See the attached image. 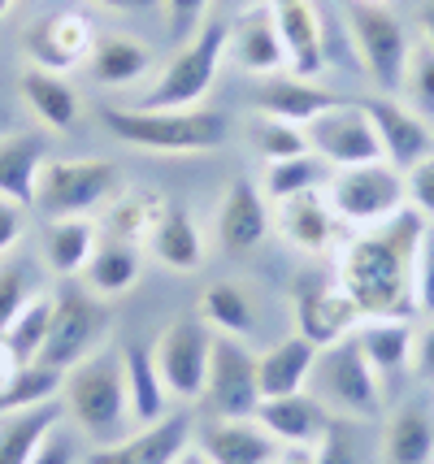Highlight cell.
Returning <instances> with one entry per match:
<instances>
[{
    "label": "cell",
    "mask_w": 434,
    "mask_h": 464,
    "mask_svg": "<svg viewBox=\"0 0 434 464\" xmlns=\"http://www.w3.org/2000/svg\"><path fill=\"white\" fill-rule=\"evenodd\" d=\"M104 9H122V14H144V9H157L161 0H96Z\"/></svg>",
    "instance_id": "f907efd6"
},
{
    "label": "cell",
    "mask_w": 434,
    "mask_h": 464,
    "mask_svg": "<svg viewBox=\"0 0 434 464\" xmlns=\"http://www.w3.org/2000/svg\"><path fill=\"white\" fill-rule=\"evenodd\" d=\"M208 417H256L261 408V382H256V356L244 339L217 334L213 339V361H208L205 382Z\"/></svg>",
    "instance_id": "4fadbf2b"
},
{
    "label": "cell",
    "mask_w": 434,
    "mask_h": 464,
    "mask_svg": "<svg viewBox=\"0 0 434 464\" xmlns=\"http://www.w3.org/2000/svg\"><path fill=\"white\" fill-rule=\"evenodd\" d=\"M413 373L434 382V317L413 334Z\"/></svg>",
    "instance_id": "7dc6e473"
},
{
    "label": "cell",
    "mask_w": 434,
    "mask_h": 464,
    "mask_svg": "<svg viewBox=\"0 0 434 464\" xmlns=\"http://www.w3.org/2000/svg\"><path fill=\"white\" fill-rule=\"evenodd\" d=\"M187 447H191V417L169 412L152 425H135L118 443L92 447L83 464H178Z\"/></svg>",
    "instance_id": "9a60e30c"
},
{
    "label": "cell",
    "mask_w": 434,
    "mask_h": 464,
    "mask_svg": "<svg viewBox=\"0 0 434 464\" xmlns=\"http://www.w3.org/2000/svg\"><path fill=\"white\" fill-rule=\"evenodd\" d=\"M48 325H53V295H43V291H35L31 300L22 304V313L9 322V330L0 334L5 343L18 352V361H35L40 356L43 339H48Z\"/></svg>",
    "instance_id": "74e56055"
},
{
    "label": "cell",
    "mask_w": 434,
    "mask_h": 464,
    "mask_svg": "<svg viewBox=\"0 0 434 464\" xmlns=\"http://www.w3.org/2000/svg\"><path fill=\"white\" fill-rule=\"evenodd\" d=\"M0 126H5V118H0ZM0 135H5V130H0Z\"/></svg>",
    "instance_id": "6f0895ef"
},
{
    "label": "cell",
    "mask_w": 434,
    "mask_h": 464,
    "mask_svg": "<svg viewBox=\"0 0 434 464\" xmlns=\"http://www.w3.org/2000/svg\"><path fill=\"white\" fill-rule=\"evenodd\" d=\"M274 226H278V235H283L295 252L322 256V252H331L334 243H339V226L343 222L334 218L326 191L317 187V191H300V196H291V200H278Z\"/></svg>",
    "instance_id": "ac0fdd59"
},
{
    "label": "cell",
    "mask_w": 434,
    "mask_h": 464,
    "mask_svg": "<svg viewBox=\"0 0 434 464\" xmlns=\"http://www.w3.org/2000/svg\"><path fill=\"white\" fill-rule=\"evenodd\" d=\"M196 447L213 464H274L283 443L256 417H208Z\"/></svg>",
    "instance_id": "d6986e66"
},
{
    "label": "cell",
    "mask_w": 434,
    "mask_h": 464,
    "mask_svg": "<svg viewBox=\"0 0 434 464\" xmlns=\"http://www.w3.org/2000/svg\"><path fill=\"white\" fill-rule=\"evenodd\" d=\"M313 361H317V347L300 334L278 339L274 347H265L256 356V382H261V400H278V395H295V391H309L313 378Z\"/></svg>",
    "instance_id": "4316f807"
},
{
    "label": "cell",
    "mask_w": 434,
    "mask_h": 464,
    "mask_svg": "<svg viewBox=\"0 0 434 464\" xmlns=\"http://www.w3.org/2000/svg\"><path fill=\"white\" fill-rule=\"evenodd\" d=\"M22 364H26V361H18V352L0 339V400H5V391H9V386H14V378L22 373Z\"/></svg>",
    "instance_id": "681fc988"
},
{
    "label": "cell",
    "mask_w": 434,
    "mask_h": 464,
    "mask_svg": "<svg viewBox=\"0 0 434 464\" xmlns=\"http://www.w3.org/2000/svg\"><path fill=\"white\" fill-rule=\"evenodd\" d=\"M178 464H213V460H208V456L200 451V447H187L183 456H178Z\"/></svg>",
    "instance_id": "db71d44e"
},
{
    "label": "cell",
    "mask_w": 434,
    "mask_h": 464,
    "mask_svg": "<svg viewBox=\"0 0 434 464\" xmlns=\"http://www.w3.org/2000/svg\"><path fill=\"white\" fill-rule=\"evenodd\" d=\"M421 235H426V218L404 208L391 222L370 226L343 243L334 278L361 308V317H409V313H417L413 265Z\"/></svg>",
    "instance_id": "6da1fadb"
},
{
    "label": "cell",
    "mask_w": 434,
    "mask_h": 464,
    "mask_svg": "<svg viewBox=\"0 0 434 464\" xmlns=\"http://www.w3.org/2000/svg\"><path fill=\"white\" fill-rule=\"evenodd\" d=\"M227 53L248 74H265L274 79L287 61V44H283V31H278V22H274V9H269V0H252L248 9H239V18L230 22V44Z\"/></svg>",
    "instance_id": "e0dca14e"
},
{
    "label": "cell",
    "mask_w": 434,
    "mask_h": 464,
    "mask_svg": "<svg viewBox=\"0 0 434 464\" xmlns=\"http://www.w3.org/2000/svg\"><path fill=\"white\" fill-rule=\"evenodd\" d=\"M361 109L370 113L378 143H382V161H391L395 169H409L417 165L426 152H434V130L430 121L417 113L413 104H400L391 96H373L361 101Z\"/></svg>",
    "instance_id": "2e32d148"
},
{
    "label": "cell",
    "mask_w": 434,
    "mask_h": 464,
    "mask_svg": "<svg viewBox=\"0 0 434 464\" xmlns=\"http://www.w3.org/2000/svg\"><path fill=\"white\" fill-rule=\"evenodd\" d=\"M31 464H79V439L65 430V425H57L48 439H43V447L31 456Z\"/></svg>",
    "instance_id": "bcb514c9"
},
{
    "label": "cell",
    "mask_w": 434,
    "mask_h": 464,
    "mask_svg": "<svg viewBox=\"0 0 434 464\" xmlns=\"http://www.w3.org/2000/svg\"><path fill=\"white\" fill-rule=\"evenodd\" d=\"M230 26L227 22H205L191 40H183V48L169 57V65L161 70V79L144 92L140 109H196L208 96V87L217 82V70L227 61Z\"/></svg>",
    "instance_id": "8992f818"
},
{
    "label": "cell",
    "mask_w": 434,
    "mask_h": 464,
    "mask_svg": "<svg viewBox=\"0 0 434 464\" xmlns=\"http://www.w3.org/2000/svg\"><path fill=\"white\" fill-rule=\"evenodd\" d=\"M382 464H434V417L430 408L404 404L382 430Z\"/></svg>",
    "instance_id": "4dcf8cb0"
},
{
    "label": "cell",
    "mask_w": 434,
    "mask_h": 464,
    "mask_svg": "<svg viewBox=\"0 0 434 464\" xmlns=\"http://www.w3.org/2000/svg\"><path fill=\"white\" fill-rule=\"evenodd\" d=\"M413 308L434 317V230L426 226L421 247H417V265H413Z\"/></svg>",
    "instance_id": "ee69618b"
},
{
    "label": "cell",
    "mask_w": 434,
    "mask_h": 464,
    "mask_svg": "<svg viewBox=\"0 0 434 464\" xmlns=\"http://www.w3.org/2000/svg\"><path fill=\"white\" fill-rule=\"evenodd\" d=\"M361 5H387V0H361Z\"/></svg>",
    "instance_id": "9f6ffc18"
},
{
    "label": "cell",
    "mask_w": 434,
    "mask_h": 464,
    "mask_svg": "<svg viewBox=\"0 0 434 464\" xmlns=\"http://www.w3.org/2000/svg\"><path fill=\"white\" fill-rule=\"evenodd\" d=\"M291 313H295V334L309 339L317 352L356 334V325L365 322L352 295L339 286V278H322V274H304L291 286Z\"/></svg>",
    "instance_id": "8fae6325"
},
{
    "label": "cell",
    "mask_w": 434,
    "mask_h": 464,
    "mask_svg": "<svg viewBox=\"0 0 434 464\" xmlns=\"http://www.w3.org/2000/svg\"><path fill=\"white\" fill-rule=\"evenodd\" d=\"M417 26H421V44H426V48H434V0H426V5H421Z\"/></svg>",
    "instance_id": "f5cc1de1"
},
{
    "label": "cell",
    "mask_w": 434,
    "mask_h": 464,
    "mask_svg": "<svg viewBox=\"0 0 434 464\" xmlns=\"http://www.w3.org/2000/svg\"><path fill=\"white\" fill-rule=\"evenodd\" d=\"M148 65H152V53L130 35H104L87 57V70L101 87H130L148 74Z\"/></svg>",
    "instance_id": "d590c367"
},
{
    "label": "cell",
    "mask_w": 434,
    "mask_h": 464,
    "mask_svg": "<svg viewBox=\"0 0 434 464\" xmlns=\"http://www.w3.org/2000/svg\"><path fill=\"white\" fill-rule=\"evenodd\" d=\"M404 191H409V208L417 218L434 222V152H426L417 165L404 169Z\"/></svg>",
    "instance_id": "7bdbcfd3"
},
{
    "label": "cell",
    "mask_w": 434,
    "mask_h": 464,
    "mask_svg": "<svg viewBox=\"0 0 434 464\" xmlns=\"http://www.w3.org/2000/svg\"><path fill=\"white\" fill-rule=\"evenodd\" d=\"M166 213V200L152 196V191H122L118 200L109 204L101 213V235L104 239H118V243H148L152 230Z\"/></svg>",
    "instance_id": "e575fe53"
},
{
    "label": "cell",
    "mask_w": 434,
    "mask_h": 464,
    "mask_svg": "<svg viewBox=\"0 0 434 464\" xmlns=\"http://www.w3.org/2000/svg\"><path fill=\"white\" fill-rule=\"evenodd\" d=\"M31 274L22 261H0V334L9 330V322L22 313V304L31 300Z\"/></svg>",
    "instance_id": "60d3db41"
},
{
    "label": "cell",
    "mask_w": 434,
    "mask_h": 464,
    "mask_svg": "<svg viewBox=\"0 0 434 464\" xmlns=\"http://www.w3.org/2000/svg\"><path fill=\"white\" fill-rule=\"evenodd\" d=\"M309 395H317L326 404V412L343 417V421H373L382 412V378L365 361L356 334H348V339H339V343L317 352Z\"/></svg>",
    "instance_id": "277c9868"
},
{
    "label": "cell",
    "mask_w": 434,
    "mask_h": 464,
    "mask_svg": "<svg viewBox=\"0 0 434 464\" xmlns=\"http://www.w3.org/2000/svg\"><path fill=\"white\" fill-rule=\"evenodd\" d=\"M140 274H144V252L135 243L104 239L96 243V252H92V261H87V269L79 278H83V286L92 295L118 300V295H126L130 286L140 283Z\"/></svg>",
    "instance_id": "f1b7e54d"
},
{
    "label": "cell",
    "mask_w": 434,
    "mask_h": 464,
    "mask_svg": "<svg viewBox=\"0 0 434 464\" xmlns=\"http://www.w3.org/2000/svg\"><path fill=\"white\" fill-rule=\"evenodd\" d=\"M101 243V230L92 218H62V222H48L43 230V261L57 278H79L92 261Z\"/></svg>",
    "instance_id": "1f68e13d"
},
{
    "label": "cell",
    "mask_w": 434,
    "mask_h": 464,
    "mask_svg": "<svg viewBox=\"0 0 434 464\" xmlns=\"http://www.w3.org/2000/svg\"><path fill=\"white\" fill-rule=\"evenodd\" d=\"M356 343L378 378H391L413 364V325L409 317H365L356 325Z\"/></svg>",
    "instance_id": "f546056e"
},
{
    "label": "cell",
    "mask_w": 434,
    "mask_h": 464,
    "mask_svg": "<svg viewBox=\"0 0 434 464\" xmlns=\"http://www.w3.org/2000/svg\"><path fill=\"white\" fill-rule=\"evenodd\" d=\"M331 165L322 161V157H291V161H269L265 165V196L274 204L278 200H291V196H300V191H317V187H326L331 174H326Z\"/></svg>",
    "instance_id": "8d00e7d4"
},
{
    "label": "cell",
    "mask_w": 434,
    "mask_h": 464,
    "mask_svg": "<svg viewBox=\"0 0 434 464\" xmlns=\"http://www.w3.org/2000/svg\"><path fill=\"white\" fill-rule=\"evenodd\" d=\"M22 213H26V208H18V204H9V200H0V256L18 247V239H22V222H26Z\"/></svg>",
    "instance_id": "c3c4849f"
},
{
    "label": "cell",
    "mask_w": 434,
    "mask_h": 464,
    "mask_svg": "<svg viewBox=\"0 0 434 464\" xmlns=\"http://www.w3.org/2000/svg\"><path fill=\"white\" fill-rule=\"evenodd\" d=\"M309 135V152L322 157L331 169H352V165H370L382 161V143L373 130L370 113L361 109V101H339L334 109H326L322 118H313L304 126Z\"/></svg>",
    "instance_id": "7c38bea8"
},
{
    "label": "cell",
    "mask_w": 434,
    "mask_h": 464,
    "mask_svg": "<svg viewBox=\"0 0 434 464\" xmlns=\"http://www.w3.org/2000/svg\"><path fill=\"white\" fill-rule=\"evenodd\" d=\"M104 130L126 148L161 152V157H191V152H217L230 140V118L222 109H101Z\"/></svg>",
    "instance_id": "7a4b0ae2"
},
{
    "label": "cell",
    "mask_w": 434,
    "mask_h": 464,
    "mask_svg": "<svg viewBox=\"0 0 434 464\" xmlns=\"http://www.w3.org/2000/svg\"><path fill=\"white\" fill-rule=\"evenodd\" d=\"M126 191L122 169L104 157H62L48 161L35 187V208L48 213V222L62 218H92Z\"/></svg>",
    "instance_id": "5b68a950"
},
{
    "label": "cell",
    "mask_w": 434,
    "mask_h": 464,
    "mask_svg": "<svg viewBox=\"0 0 434 464\" xmlns=\"http://www.w3.org/2000/svg\"><path fill=\"white\" fill-rule=\"evenodd\" d=\"M200 317L213 325V334H230V339H248L261 325L252 291L244 283H230V278L213 283L200 295Z\"/></svg>",
    "instance_id": "836d02e7"
},
{
    "label": "cell",
    "mask_w": 434,
    "mask_h": 464,
    "mask_svg": "<svg viewBox=\"0 0 434 464\" xmlns=\"http://www.w3.org/2000/svg\"><path fill=\"white\" fill-rule=\"evenodd\" d=\"M313 464H361V456H356V439H352V421L334 417L331 430L313 443Z\"/></svg>",
    "instance_id": "b9f144b4"
},
{
    "label": "cell",
    "mask_w": 434,
    "mask_h": 464,
    "mask_svg": "<svg viewBox=\"0 0 434 464\" xmlns=\"http://www.w3.org/2000/svg\"><path fill=\"white\" fill-rule=\"evenodd\" d=\"M213 325L200 317V313H183L161 330V339L152 347V361H157V373L166 382L169 400H200L208 382V361H213Z\"/></svg>",
    "instance_id": "30bf717a"
},
{
    "label": "cell",
    "mask_w": 434,
    "mask_h": 464,
    "mask_svg": "<svg viewBox=\"0 0 434 464\" xmlns=\"http://www.w3.org/2000/svg\"><path fill=\"white\" fill-rule=\"evenodd\" d=\"M65 425V404L57 400H43L31 408H14V412H0V464H31V456L43 447V439Z\"/></svg>",
    "instance_id": "d4e9b609"
},
{
    "label": "cell",
    "mask_w": 434,
    "mask_h": 464,
    "mask_svg": "<svg viewBox=\"0 0 434 464\" xmlns=\"http://www.w3.org/2000/svg\"><path fill=\"white\" fill-rule=\"evenodd\" d=\"M22 48L26 57L35 61L40 70H53V74H70L74 65H83L96 48V22L79 14V9H53L26 26L22 35Z\"/></svg>",
    "instance_id": "5bb4252c"
},
{
    "label": "cell",
    "mask_w": 434,
    "mask_h": 464,
    "mask_svg": "<svg viewBox=\"0 0 434 464\" xmlns=\"http://www.w3.org/2000/svg\"><path fill=\"white\" fill-rule=\"evenodd\" d=\"M256 421L265 425L269 434L283 447H313L326 430H331V412L326 404L309 395V391H295V395H278V400H261L256 408Z\"/></svg>",
    "instance_id": "603a6c76"
},
{
    "label": "cell",
    "mask_w": 434,
    "mask_h": 464,
    "mask_svg": "<svg viewBox=\"0 0 434 464\" xmlns=\"http://www.w3.org/2000/svg\"><path fill=\"white\" fill-rule=\"evenodd\" d=\"M217 239L227 252H252L269 239V208L261 187L248 179H235L217 204Z\"/></svg>",
    "instance_id": "ffe728a7"
},
{
    "label": "cell",
    "mask_w": 434,
    "mask_h": 464,
    "mask_svg": "<svg viewBox=\"0 0 434 464\" xmlns=\"http://www.w3.org/2000/svg\"><path fill=\"white\" fill-rule=\"evenodd\" d=\"M18 92L48 130H70L79 121V92H74V82L65 79V74L31 65V70H22Z\"/></svg>",
    "instance_id": "83f0119b"
},
{
    "label": "cell",
    "mask_w": 434,
    "mask_h": 464,
    "mask_svg": "<svg viewBox=\"0 0 434 464\" xmlns=\"http://www.w3.org/2000/svg\"><path fill=\"white\" fill-rule=\"evenodd\" d=\"M348 31L356 44V57L365 65V74L382 96L404 92V74H409V35L387 5H361L348 0Z\"/></svg>",
    "instance_id": "9c48e42d"
},
{
    "label": "cell",
    "mask_w": 434,
    "mask_h": 464,
    "mask_svg": "<svg viewBox=\"0 0 434 464\" xmlns=\"http://www.w3.org/2000/svg\"><path fill=\"white\" fill-rule=\"evenodd\" d=\"M274 22L287 44V61L300 79H317L326 70V35H322V18L313 0H269Z\"/></svg>",
    "instance_id": "7402d4cb"
},
{
    "label": "cell",
    "mask_w": 434,
    "mask_h": 464,
    "mask_svg": "<svg viewBox=\"0 0 434 464\" xmlns=\"http://www.w3.org/2000/svg\"><path fill=\"white\" fill-rule=\"evenodd\" d=\"M252 143L256 152L269 161H291V157H304L309 152V135L304 126H291V121H278V118H261L256 130H252Z\"/></svg>",
    "instance_id": "f35d334b"
},
{
    "label": "cell",
    "mask_w": 434,
    "mask_h": 464,
    "mask_svg": "<svg viewBox=\"0 0 434 464\" xmlns=\"http://www.w3.org/2000/svg\"><path fill=\"white\" fill-rule=\"evenodd\" d=\"M14 5H18V0H0V18H5V14H9Z\"/></svg>",
    "instance_id": "11a10c76"
},
{
    "label": "cell",
    "mask_w": 434,
    "mask_h": 464,
    "mask_svg": "<svg viewBox=\"0 0 434 464\" xmlns=\"http://www.w3.org/2000/svg\"><path fill=\"white\" fill-rule=\"evenodd\" d=\"M43 165H48V140L40 130H5L0 135V200L31 208Z\"/></svg>",
    "instance_id": "44dd1931"
},
{
    "label": "cell",
    "mask_w": 434,
    "mask_h": 464,
    "mask_svg": "<svg viewBox=\"0 0 434 464\" xmlns=\"http://www.w3.org/2000/svg\"><path fill=\"white\" fill-rule=\"evenodd\" d=\"M109 322L113 317H109V304L101 295H92L79 283H65L62 295H53V325H48V339H43L35 364L57 369V373L74 369L79 361L104 347Z\"/></svg>",
    "instance_id": "52a82bcc"
},
{
    "label": "cell",
    "mask_w": 434,
    "mask_h": 464,
    "mask_svg": "<svg viewBox=\"0 0 434 464\" xmlns=\"http://www.w3.org/2000/svg\"><path fill=\"white\" fill-rule=\"evenodd\" d=\"M122 369H126V400H130L135 425H152L169 417V391L161 382V373H157L152 347H126Z\"/></svg>",
    "instance_id": "d6a6232c"
},
{
    "label": "cell",
    "mask_w": 434,
    "mask_h": 464,
    "mask_svg": "<svg viewBox=\"0 0 434 464\" xmlns=\"http://www.w3.org/2000/svg\"><path fill=\"white\" fill-rule=\"evenodd\" d=\"M326 200H331L334 218L343 226H356V230L382 226V222H391L395 213L409 208L404 169H395L391 161L334 169L331 182H326Z\"/></svg>",
    "instance_id": "ba28073f"
},
{
    "label": "cell",
    "mask_w": 434,
    "mask_h": 464,
    "mask_svg": "<svg viewBox=\"0 0 434 464\" xmlns=\"http://www.w3.org/2000/svg\"><path fill=\"white\" fill-rule=\"evenodd\" d=\"M274 464H313V447H278Z\"/></svg>",
    "instance_id": "816d5d0a"
},
{
    "label": "cell",
    "mask_w": 434,
    "mask_h": 464,
    "mask_svg": "<svg viewBox=\"0 0 434 464\" xmlns=\"http://www.w3.org/2000/svg\"><path fill=\"white\" fill-rule=\"evenodd\" d=\"M404 92L421 118H434V48H413L409 53V74H404Z\"/></svg>",
    "instance_id": "ab89813d"
},
{
    "label": "cell",
    "mask_w": 434,
    "mask_h": 464,
    "mask_svg": "<svg viewBox=\"0 0 434 464\" xmlns=\"http://www.w3.org/2000/svg\"><path fill=\"white\" fill-rule=\"evenodd\" d=\"M343 101V96H334L326 87H317L313 79H265L256 92H252V109L261 113V118H278V121H291V126H309L313 118H322L326 109Z\"/></svg>",
    "instance_id": "cb8c5ba5"
},
{
    "label": "cell",
    "mask_w": 434,
    "mask_h": 464,
    "mask_svg": "<svg viewBox=\"0 0 434 464\" xmlns=\"http://www.w3.org/2000/svg\"><path fill=\"white\" fill-rule=\"evenodd\" d=\"M148 252H152V261L174 269V274L200 269V261H205V235H200V226H196L187 204L166 200V213H161V222H157L152 239H148Z\"/></svg>",
    "instance_id": "484cf974"
},
{
    "label": "cell",
    "mask_w": 434,
    "mask_h": 464,
    "mask_svg": "<svg viewBox=\"0 0 434 464\" xmlns=\"http://www.w3.org/2000/svg\"><path fill=\"white\" fill-rule=\"evenodd\" d=\"M166 5V22L174 40H191L200 26H205V14L213 0H161Z\"/></svg>",
    "instance_id": "f6af8a7d"
},
{
    "label": "cell",
    "mask_w": 434,
    "mask_h": 464,
    "mask_svg": "<svg viewBox=\"0 0 434 464\" xmlns=\"http://www.w3.org/2000/svg\"><path fill=\"white\" fill-rule=\"evenodd\" d=\"M62 404H65V417L79 425L96 447L126 439L135 430V417H130V400H126L122 352L101 347V352H92L74 369H65Z\"/></svg>",
    "instance_id": "3957f363"
}]
</instances>
